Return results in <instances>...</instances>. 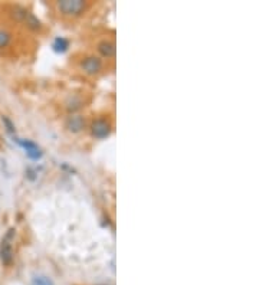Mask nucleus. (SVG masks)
Returning <instances> with one entry per match:
<instances>
[{
  "label": "nucleus",
  "mask_w": 259,
  "mask_h": 285,
  "mask_svg": "<svg viewBox=\"0 0 259 285\" xmlns=\"http://www.w3.org/2000/svg\"><path fill=\"white\" fill-rule=\"evenodd\" d=\"M13 141H16V144L18 146H20L23 150H25V153H26V156L31 158V160H40L42 156H43V152H42V149L32 141V140H25V138H13Z\"/></svg>",
  "instance_id": "f03ea898"
},
{
  "label": "nucleus",
  "mask_w": 259,
  "mask_h": 285,
  "mask_svg": "<svg viewBox=\"0 0 259 285\" xmlns=\"http://www.w3.org/2000/svg\"><path fill=\"white\" fill-rule=\"evenodd\" d=\"M1 123H3V126L6 127V131L10 134V135H13L15 133H16V128H15V124L12 123V120L9 118V117H6V115H3L1 117Z\"/></svg>",
  "instance_id": "ddd939ff"
},
{
  "label": "nucleus",
  "mask_w": 259,
  "mask_h": 285,
  "mask_svg": "<svg viewBox=\"0 0 259 285\" xmlns=\"http://www.w3.org/2000/svg\"><path fill=\"white\" fill-rule=\"evenodd\" d=\"M58 9L64 16H72L76 18L82 15L87 9V3L84 0H59Z\"/></svg>",
  "instance_id": "f257e3e1"
},
{
  "label": "nucleus",
  "mask_w": 259,
  "mask_h": 285,
  "mask_svg": "<svg viewBox=\"0 0 259 285\" xmlns=\"http://www.w3.org/2000/svg\"><path fill=\"white\" fill-rule=\"evenodd\" d=\"M68 48H69V40L64 38V36H58V38H55L54 39V42H52V49L55 51V52H58V54H64L68 51Z\"/></svg>",
  "instance_id": "1a4fd4ad"
},
{
  "label": "nucleus",
  "mask_w": 259,
  "mask_h": 285,
  "mask_svg": "<svg viewBox=\"0 0 259 285\" xmlns=\"http://www.w3.org/2000/svg\"><path fill=\"white\" fill-rule=\"evenodd\" d=\"M0 261L4 266L12 265L13 262V247H12V239L3 238L0 242Z\"/></svg>",
  "instance_id": "39448f33"
},
{
  "label": "nucleus",
  "mask_w": 259,
  "mask_h": 285,
  "mask_svg": "<svg viewBox=\"0 0 259 285\" xmlns=\"http://www.w3.org/2000/svg\"><path fill=\"white\" fill-rule=\"evenodd\" d=\"M111 131H112V127L110 124V121L105 118H98L91 124V134L98 140L107 138L111 134Z\"/></svg>",
  "instance_id": "20e7f679"
},
{
  "label": "nucleus",
  "mask_w": 259,
  "mask_h": 285,
  "mask_svg": "<svg viewBox=\"0 0 259 285\" xmlns=\"http://www.w3.org/2000/svg\"><path fill=\"white\" fill-rule=\"evenodd\" d=\"M12 42V33L6 29H0V49H4Z\"/></svg>",
  "instance_id": "9b49d317"
},
{
  "label": "nucleus",
  "mask_w": 259,
  "mask_h": 285,
  "mask_svg": "<svg viewBox=\"0 0 259 285\" xmlns=\"http://www.w3.org/2000/svg\"><path fill=\"white\" fill-rule=\"evenodd\" d=\"M65 127L68 128L69 133H74V134L81 133L85 128V118L82 115H71L68 117Z\"/></svg>",
  "instance_id": "0eeeda50"
},
{
  "label": "nucleus",
  "mask_w": 259,
  "mask_h": 285,
  "mask_svg": "<svg viewBox=\"0 0 259 285\" xmlns=\"http://www.w3.org/2000/svg\"><path fill=\"white\" fill-rule=\"evenodd\" d=\"M98 52L102 58H114L115 57V52H117V48H115V43L112 40H108V39H104L98 43L97 46Z\"/></svg>",
  "instance_id": "423d86ee"
},
{
  "label": "nucleus",
  "mask_w": 259,
  "mask_h": 285,
  "mask_svg": "<svg viewBox=\"0 0 259 285\" xmlns=\"http://www.w3.org/2000/svg\"><path fill=\"white\" fill-rule=\"evenodd\" d=\"M79 108H82V101L79 99V98H76V96H71L68 101H66V110L68 111H76V110H79Z\"/></svg>",
  "instance_id": "9d476101"
},
{
  "label": "nucleus",
  "mask_w": 259,
  "mask_h": 285,
  "mask_svg": "<svg viewBox=\"0 0 259 285\" xmlns=\"http://www.w3.org/2000/svg\"><path fill=\"white\" fill-rule=\"evenodd\" d=\"M22 25H25L28 29H31V31H40L42 29V22L33 15L31 10H28V13H26V16L23 18V20H22Z\"/></svg>",
  "instance_id": "6e6552de"
},
{
  "label": "nucleus",
  "mask_w": 259,
  "mask_h": 285,
  "mask_svg": "<svg viewBox=\"0 0 259 285\" xmlns=\"http://www.w3.org/2000/svg\"><path fill=\"white\" fill-rule=\"evenodd\" d=\"M102 59L99 57H95V55H90L87 58L82 59L81 62V69L87 74V75H97L102 71Z\"/></svg>",
  "instance_id": "7ed1b4c3"
},
{
  "label": "nucleus",
  "mask_w": 259,
  "mask_h": 285,
  "mask_svg": "<svg viewBox=\"0 0 259 285\" xmlns=\"http://www.w3.org/2000/svg\"><path fill=\"white\" fill-rule=\"evenodd\" d=\"M31 285H55L54 284V281L49 278V277H46V275H36V277H33L32 278V283Z\"/></svg>",
  "instance_id": "f8f14e48"
}]
</instances>
